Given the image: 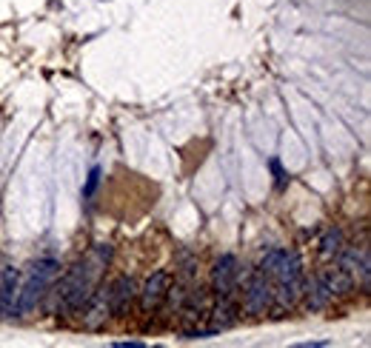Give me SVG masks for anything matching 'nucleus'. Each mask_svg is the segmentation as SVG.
<instances>
[{
  "mask_svg": "<svg viewBox=\"0 0 371 348\" xmlns=\"http://www.w3.org/2000/svg\"><path fill=\"white\" fill-rule=\"evenodd\" d=\"M109 260H112V245H95L83 260H77L63 274V280H60V289H57V297H60L63 311L83 308V303L89 300L91 292H95V286H98L103 268L109 266Z\"/></svg>",
  "mask_w": 371,
  "mask_h": 348,
  "instance_id": "f257e3e1",
  "label": "nucleus"
},
{
  "mask_svg": "<svg viewBox=\"0 0 371 348\" xmlns=\"http://www.w3.org/2000/svg\"><path fill=\"white\" fill-rule=\"evenodd\" d=\"M98 186H100V166H91L86 183H83V200H91V197H95Z\"/></svg>",
  "mask_w": 371,
  "mask_h": 348,
  "instance_id": "4468645a",
  "label": "nucleus"
},
{
  "mask_svg": "<svg viewBox=\"0 0 371 348\" xmlns=\"http://www.w3.org/2000/svg\"><path fill=\"white\" fill-rule=\"evenodd\" d=\"M57 274H60V263L54 257H40V260H35L32 266H29L26 280H23V286L17 289V297H15L12 317H29V314L40 305L46 292L52 289Z\"/></svg>",
  "mask_w": 371,
  "mask_h": 348,
  "instance_id": "f03ea898",
  "label": "nucleus"
},
{
  "mask_svg": "<svg viewBox=\"0 0 371 348\" xmlns=\"http://www.w3.org/2000/svg\"><path fill=\"white\" fill-rule=\"evenodd\" d=\"M17 289H20V271L15 266H0V317H12Z\"/></svg>",
  "mask_w": 371,
  "mask_h": 348,
  "instance_id": "1a4fd4ad",
  "label": "nucleus"
},
{
  "mask_svg": "<svg viewBox=\"0 0 371 348\" xmlns=\"http://www.w3.org/2000/svg\"><path fill=\"white\" fill-rule=\"evenodd\" d=\"M320 277L326 280V286L331 289V294H349L354 289V274H349L346 268H340V266H331V268H323Z\"/></svg>",
  "mask_w": 371,
  "mask_h": 348,
  "instance_id": "f8f14e48",
  "label": "nucleus"
},
{
  "mask_svg": "<svg viewBox=\"0 0 371 348\" xmlns=\"http://www.w3.org/2000/svg\"><path fill=\"white\" fill-rule=\"evenodd\" d=\"M243 271H240V260L234 255H223L211 268V292L214 294H234L237 282H240Z\"/></svg>",
  "mask_w": 371,
  "mask_h": 348,
  "instance_id": "20e7f679",
  "label": "nucleus"
},
{
  "mask_svg": "<svg viewBox=\"0 0 371 348\" xmlns=\"http://www.w3.org/2000/svg\"><path fill=\"white\" fill-rule=\"evenodd\" d=\"M303 297H305L308 311H326V308L331 305V300H334L331 289L326 286V280H323L320 274H315V280H312V282L305 280V292H303Z\"/></svg>",
  "mask_w": 371,
  "mask_h": 348,
  "instance_id": "9b49d317",
  "label": "nucleus"
},
{
  "mask_svg": "<svg viewBox=\"0 0 371 348\" xmlns=\"http://www.w3.org/2000/svg\"><path fill=\"white\" fill-rule=\"evenodd\" d=\"M243 303H245V311L255 314V317H260V314H266L274 303V282L266 271L255 268L249 277H245V289H243Z\"/></svg>",
  "mask_w": 371,
  "mask_h": 348,
  "instance_id": "7ed1b4c3",
  "label": "nucleus"
},
{
  "mask_svg": "<svg viewBox=\"0 0 371 348\" xmlns=\"http://www.w3.org/2000/svg\"><path fill=\"white\" fill-rule=\"evenodd\" d=\"M328 345V340H315V342H303L300 348H326Z\"/></svg>",
  "mask_w": 371,
  "mask_h": 348,
  "instance_id": "a211bd4d",
  "label": "nucleus"
},
{
  "mask_svg": "<svg viewBox=\"0 0 371 348\" xmlns=\"http://www.w3.org/2000/svg\"><path fill=\"white\" fill-rule=\"evenodd\" d=\"M137 297V282L129 277V274H120L112 286H109V305H112V314L114 317H123L129 311L132 300Z\"/></svg>",
  "mask_w": 371,
  "mask_h": 348,
  "instance_id": "0eeeda50",
  "label": "nucleus"
},
{
  "mask_svg": "<svg viewBox=\"0 0 371 348\" xmlns=\"http://www.w3.org/2000/svg\"><path fill=\"white\" fill-rule=\"evenodd\" d=\"M206 317H209V326L218 328V331L232 328V326L237 323V305H234L232 294H220L218 303L209 305V314H206Z\"/></svg>",
  "mask_w": 371,
  "mask_h": 348,
  "instance_id": "9d476101",
  "label": "nucleus"
},
{
  "mask_svg": "<svg viewBox=\"0 0 371 348\" xmlns=\"http://www.w3.org/2000/svg\"><path fill=\"white\" fill-rule=\"evenodd\" d=\"M114 348H146V345L137 340H129V342H114Z\"/></svg>",
  "mask_w": 371,
  "mask_h": 348,
  "instance_id": "f3484780",
  "label": "nucleus"
},
{
  "mask_svg": "<svg viewBox=\"0 0 371 348\" xmlns=\"http://www.w3.org/2000/svg\"><path fill=\"white\" fill-rule=\"evenodd\" d=\"M83 326L89 331H98L106 326V320L112 317V305H109V289H98L89 294V300L83 303Z\"/></svg>",
  "mask_w": 371,
  "mask_h": 348,
  "instance_id": "39448f33",
  "label": "nucleus"
},
{
  "mask_svg": "<svg viewBox=\"0 0 371 348\" xmlns=\"http://www.w3.org/2000/svg\"><path fill=\"white\" fill-rule=\"evenodd\" d=\"M343 245H346L343 232H340V229H328V232L323 234L320 251H323V257H326V260H334V257L340 255V248H343Z\"/></svg>",
  "mask_w": 371,
  "mask_h": 348,
  "instance_id": "ddd939ff",
  "label": "nucleus"
},
{
  "mask_svg": "<svg viewBox=\"0 0 371 348\" xmlns=\"http://www.w3.org/2000/svg\"><path fill=\"white\" fill-rule=\"evenodd\" d=\"M268 166H271V172H274V177H277V188H283V186H286V172L280 169V163H277V160H271Z\"/></svg>",
  "mask_w": 371,
  "mask_h": 348,
  "instance_id": "dca6fc26",
  "label": "nucleus"
},
{
  "mask_svg": "<svg viewBox=\"0 0 371 348\" xmlns=\"http://www.w3.org/2000/svg\"><path fill=\"white\" fill-rule=\"evenodd\" d=\"M166 292H169V274L166 271H154L146 277V282L140 286V305L143 311H154L163 300H166Z\"/></svg>",
  "mask_w": 371,
  "mask_h": 348,
  "instance_id": "6e6552de",
  "label": "nucleus"
},
{
  "mask_svg": "<svg viewBox=\"0 0 371 348\" xmlns=\"http://www.w3.org/2000/svg\"><path fill=\"white\" fill-rule=\"evenodd\" d=\"M218 334H220V331L211 328V326H206V328H186V331H183L186 340H209V337H218Z\"/></svg>",
  "mask_w": 371,
  "mask_h": 348,
  "instance_id": "2eb2a0df",
  "label": "nucleus"
},
{
  "mask_svg": "<svg viewBox=\"0 0 371 348\" xmlns=\"http://www.w3.org/2000/svg\"><path fill=\"white\" fill-rule=\"evenodd\" d=\"M337 266L346 268L349 274L360 277L363 289H368V280H371V260H368V248H357V245H343L337 255Z\"/></svg>",
  "mask_w": 371,
  "mask_h": 348,
  "instance_id": "423d86ee",
  "label": "nucleus"
}]
</instances>
